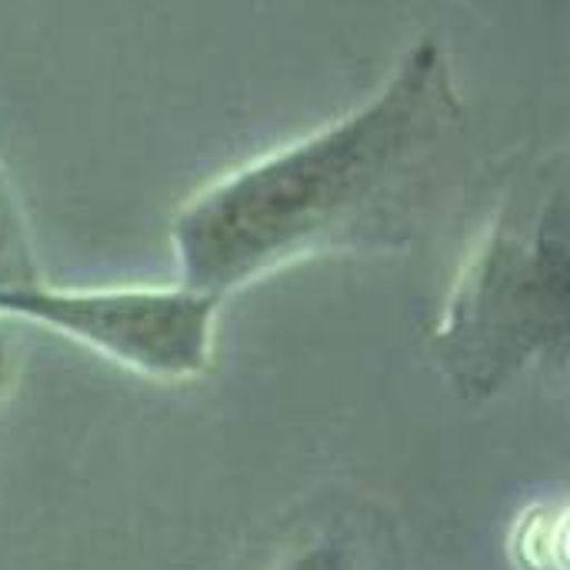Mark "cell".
I'll return each mask as SVG.
<instances>
[{"instance_id":"6","label":"cell","mask_w":570,"mask_h":570,"mask_svg":"<svg viewBox=\"0 0 570 570\" xmlns=\"http://www.w3.org/2000/svg\"><path fill=\"white\" fill-rule=\"evenodd\" d=\"M277 570H361L357 551L351 548V541L337 538V534H321L301 548H294Z\"/></svg>"},{"instance_id":"1","label":"cell","mask_w":570,"mask_h":570,"mask_svg":"<svg viewBox=\"0 0 570 570\" xmlns=\"http://www.w3.org/2000/svg\"><path fill=\"white\" fill-rule=\"evenodd\" d=\"M464 130L451 47L417 33L367 97L217 174L174 210L177 281L227 301L304 261L407 250Z\"/></svg>"},{"instance_id":"3","label":"cell","mask_w":570,"mask_h":570,"mask_svg":"<svg viewBox=\"0 0 570 570\" xmlns=\"http://www.w3.org/2000/svg\"><path fill=\"white\" fill-rule=\"evenodd\" d=\"M220 307V297L180 281L57 287L33 277L0 287L3 324L43 327L160 384H187L210 371Z\"/></svg>"},{"instance_id":"2","label":"cell","mask_w":570,"mask_h":570,"mask_svg":"<svg viewBox=\"0 0 570 570\" xmlns=\"http://www.w3.org/2000/svg\"><path fill=\"white\" fill-rule=\"evenodd\" d=\"M570 174L564 144L511 160L468 244L431 347L461 401L481 404L568 361Z\"/></svg>"},{"instance_id":"4","label":"cell","mask_w":570,"mask_h":570,"mask_svg":"<svg viewBox=\"0 0 570 570\" xmlns=\"http://www.w3.org/2000/svg\"><path fill=\"white\" fill-rule=\"evenodd\" d=\"M514 564L521 570H568V511L564 504H534L514 524Z\"/></svg>"},{"instance_id":"5","label":"cell","mask_w":570,"mask_h":570,"mask_svg":"<svg viewBox=\"0 0 570 570\" xmlns=\"http://www.w3.org/2000/svg\"><path fill=\"white\" fill-rule=\"evenodd\" d=\"M40 277L33 234L10 177L0 167V287Z\"/></svg>"}]
</instances>
